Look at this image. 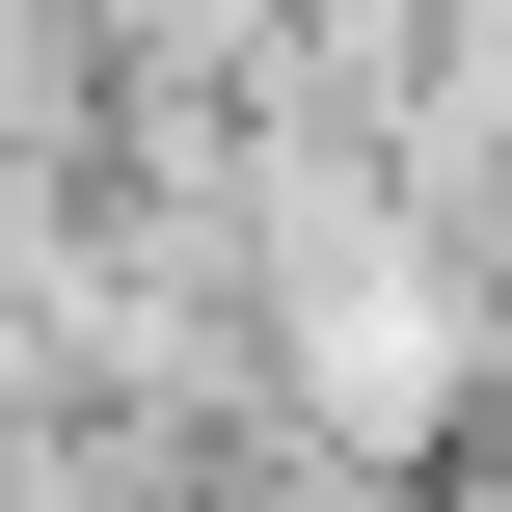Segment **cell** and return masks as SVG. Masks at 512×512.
<instances>
[{"label": "cell", "instance_id": "6da1fadb", "mask_svg": "<svg viewBox=\"0 0 512 512\" xmlns=\"http://www.w3.org/2000/svg\"><path fill=\"white\" fill-rule=\"evenodd\" d=\"M486 378H512V351L459 324V270H432V189L270 162V405H297L324 459H432Z\"/></svg>", "mask_w": 512, "mask_h": 512}]
</instances>
